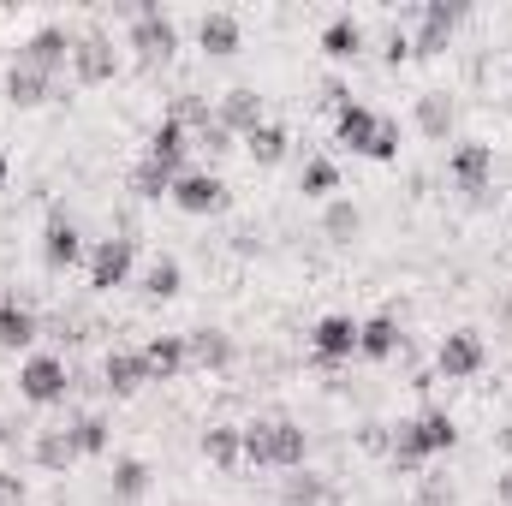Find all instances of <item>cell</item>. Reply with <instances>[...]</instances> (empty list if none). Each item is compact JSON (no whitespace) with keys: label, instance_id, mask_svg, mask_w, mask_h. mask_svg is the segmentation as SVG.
<instances>
[{"label":"cell","instance_id":"6da1fadb","mask_svg":"<svg viewBox=\"0 0 512 506\" xmlns=\"http://www.w3.org/2000/svg\"><path fill=\"white\" fill-rule=\"evenodd\" d=\"M453 447H459V423H453V411L429 405V411H417L411 423H393L387 465H393L399 477H417L429 459H441V453H453Z\"/></svg>","mask_w":512,"mask_h":506},{"label":"cell","instance_id":"7a4b0ae2","mask_svg":"<svg viewBox=\"0 0 512 506\" xmlns=\"http://www.w3.org/2000/svg\"><path fill=\"white\" fill-rule=\"evenodd\" d=\"M245 429V465L251 471H298L310 459V429L292 417H256Z\"/></svg>","mask_w":512,"mask_h":506},{"label":"cell","instance_id":"3957f363","mask_svg":"<svg viewBox=\"0 0 512 506\" xmlns=\"http://www.w3.org/2000/svg\"><path fill=\"white\" fill-rule=\"evenodd\" d=\"M167 203H173L179 215H191V221H209V215H221V209L233 203V191H227V179H221L215 167H185V173L173 179Z\"/></svg>","mask_w":512,"mask_h":506},{"label":"cell","instance_id":"277c9868","mask_svg":"<svg viewBox=\"0 0 512 506\" xmlns=\"http://www.w3.org/2000/svg\"><path fill=\"white\" fill-rule=\"evenodd\" d=\"M126 48L143 66H167V60L179 54V24H173V12H161L155 0H143V12L131 18V30H126Z\"/></svg>","mask_w":512,"mask_h":506},{"label":"cell","instance_id":"5b68a950","mask_svg":"<svg viewBox=\"0 0 512 506\" xmlns=\"http://www.w3.org/2000/svg\"><path fill=\"white\" fill-rule=\"evenodd\" d=\"M72 393V364L60 352H30L18 364V399L24 405H66Z\"/></svg>","mask_w":512,"mask_h":506},{"label":"cell","instance_id":"8992f818","mask_svg":"<svg viewBox=\"0 0 512 506\" xmlns=\"http://www.w3.org/2000/svg\"><path fill=\"white\" fill-rule=\"evenodd\" d=\"M465 18H471L465 0H423L417 30H411V60H435V54H447V48H453V30H459Z\"/></svg>","mask_w":512,"mask_h":506},{"label":"cell","instance_id":"52a82bcc","mask_svg":"<svg viewBox=\"0 0 512 506\" xmlns=\"http://www.w3.org/2000/svg\"><path fill=\"white\" fill-rule=\"evenodd\" d=\"M447 179H453V191H465V203H489V191H495V143H453V155H447Z\"/></svg>","mask_w":512,"mask_h":506},{"label":"cell","instance_id":"ba28073f","mask_svg":"<svg viewBox=\"0 0 512 506\" xmlns=\"http://www.w3.org/2000/svg\"><path fill=\"white\" fill-rule=\"evenodd\" d=\"M12 66L42 72V78H60V72L72 66V30H66V24H42V30H30V36L18 42Z\"/></svg>","mask_w":512,"mask_h":506},{"label":"cell","instance_id":"9c48e42d","mask_svg":"<svg viewBox=\"0 0 512 506\" xmlns=\"http://www.w3.org/2000/svg\"><path fill=\"white\" fill-rule=\"evenodd\" d=\"M489 370V340L477 334V328H453V334H441V346H435V376L447 381H471Z\"/></svg>","mask_w":512,"mask_h":506},{"label":"cell","instance_id":"30bf717a","mask_svg":"<svg viewBox=\"0 0 512 506\" xmlns=\"http://www.w3.org/2000/svg\"><path fill=\"white\" fill-rule=\"evenodd\" d=\"M84 262H90V292H120V286H131V268H137V239H126V233L96 239V251Z\"/></svg>","mask_w":512,"mask_h":506},{"label":"cell","instance_id":"8fae6325","mask_svg":"<svg viewBox=\"0 0 512 506\" xmlns=\"http://www.w3.org/2000/svg\"><path fill=\"white\" fill-rule=\"evenodd\" d=\"M310 358H316L322 370H334V364H352V358H358V322H352L346 310H328V316H316V328H310Z\"/></svg>","mask_w":512,"mask_h":506},{"label":"cell","instance_id":"7c38bea8","mask_svg":"<svg viewBox=\"0 0 512 506\" xmlns=\"http://www.w3.org/2000/svg\"><path fill=\"white\" fill-rule=\"evenodd\" d=\"M72 78H78V84H114V78H120V48H114V36H102V30L72 36Z\"/></svg>","mask_w":512,"mask_h":506},{"label":"cell","instance_id":"4fadbf2b","mask_svg":"<svg viewBox=\"0 0 512 506\" xmlns=\"http://www.w3.org/2000/svg\"><path fill=\"white\" fill-rule=\"evenodd\" d=\"M215 120L233 131V137H251V131L268 120V96H262L256 84H233V90L215 96Z\"/></svg>","mask_w":512,"mask_h":506},{"label":"cell","instance_id":"5bb4252c","mask_svg":"<svg viewBox=\"0 0 512 506\" xmlns=\"http://www.w3.org/2000/svg\"><path fill=\"white\" fill-rule=\"evenodd\" d=\"M84 233H78V221L66 215V209H54L48 215V227H42V262L54 268V274H66V268H78L84 262Z\"/></svg>","mask_w":512,"mask_h":506},{"label":"cell","instance_id":"9a60e30c","mask_svg":"<svg viewBox=\"0 0 512 506\" xmlns=\"http://www.w3.org/2000/svg\"><path fill=\"white\" fill-rule=\"evenodd\" d=\"M185 352H191V370H203V376H221V370L239 364V340L227 328H191Z\"/></svg>","mask_w":512,"mask_h":506},{"label":"cell","instance_id":"2e32d148","mask_svg":"<svg viewBox=\"0 0 512 506\" xmlns=\"http://www.w3.org/2000/svg\"><path fill=\"white\" fill-rule=\"evenodd\" d=\"M30 465L48 471V477H66V471L78 465V441H72V429H66V423L36 429V435H30Z\"/></svg>","mask_w":512,"mask_h":506},{"label":"cell","instance_id":"e0dca14e","mask_svg":"<svg viewBox=\"0 0 512 506\" xmlns=\"http://www.w3.org/2000/svg\"><path fill=\"white\" fill-rule=\"evenodd\" d=\"M280 506H340V489H334V477L298 465V471L280 477Z\"/></svg>","mask_w":512,"mask_h":506},{"label":"cell","instance_id":"ac0fdd59","mask_svg":"<svg viewBox=\"0 0 512 506\" xmlns=\"http://www.w3.org/2000/svg\"><path fill=\"white\" fill-rule=\"evenodd\" d=\"M197 48H203L209 60H233V54L245 48V24H239L233 12H203V18H197Z\"/></svg>","mask_w":512,"mask_h":506},{"label":"cell","instance_id":"d6986e66","mask_svg":"<svg viewBox=\"0 0 512 506\" xmlns=\"http://www.w3.org/2000/svg\"><path fill=\"white\" fill-rule=\"evenodd\" d=\"M411 120H417V131H423L429 143H447L453 126H459V102H453L447 90H423V96L411 102Z\"/></svg>","mask_w":512,"mask_h":506},{"label":"cell","instance_id":"ffe728a7","mask_svg":"<svg viewBox=\"0 0 512 506\" xmlns=\"http://www.w3.org/2000/svg\"><path fill=\"white\" fill-rule=\"evenodd\" d=\"M376 126H382V114H376L370 102H346V108L334 114V143H340V149H352V155H370Z\"/></svg>","mask_w":512,"mask_h":506},{"label":"cell","instance_id":"44dd1931","mask_svg":"<svg viewBox=\"0 0 512 506\" xmlns=\"http://www.w3.org/2000/svg\"><path fill=\"white\" fill-rule=\"evenodd\" d=\"M405 352V328L393 322V316H364L358 322V358H370V364H387V358H399Z\"/></svg>","mask_w":512,"mask_h":506},{"label":"cell","instance_id":"7402d4cb","mask_svg":"<svg viewBox=\"0 0 512 506\" xmlns=\"http://www.w3.org/2000/svg\"><path fill=\"white\" fill-rule=\"evenodd\" d=\"M143 370H149V381H173L179 370H191V352H185V334H149L143 346Z\"/></svg>","mask_w":512,"mask_h":506},{"label":"cell","instance_id":"603a6c76","mask_svg":"<svg viewBox=\"0 0 512 506\" xmlns=\"http://www.w3.org/2000/svg\"><path fill=\"white\" fill-rule=\"evenodd\" d=\"M185 155H191V131L167 114L161 126L149 131V149H143V161H155V167H167V173H185Z\"/></svg>","mask_w":512,"mask_h":506},{"label":"cell","instance_id":"cb8c5ba5","mask_svg":"<svg viewBox=\"0 0 512 506\" xmlns=\"http://www.w3.org/2000/svg\"><path fill=\"white\" fill-rule=\"evenodd\" d=\"M370 48V30H364V18H352V12H334L328 24H322V54L328 60H358Z\"/></svg>","mask_w":512,"mask_h":506},{"label":"cell","instance_id":"d4e9b609","mask_svg":"<svg viewBox=\"0 0 512 506\" xmlns=\"http://www.w3.org/2000/svg\"><path fill=\"white\" fill-rule=\"evenodd\" d=\"M36 340H42L36 310H30V304H18V298H0V352H30Z\"/></svg>","mask_w":512,"mask_h":506},{"label":"cell","instance_id":"484cf974","mask_svg":"<svg viewBox=\"0 0 512 506\" xmlns=\"http://www.w3.org/2000/svg\"><path fill=\"white\" fill-rule=\"evenodd\" d=\"M149 489H155V471H149L137 453L114 459V471H108V501H114V506H137Z\"/></svg>","mask_w":512,"mask_h":506},{"label":"cell","instance_id":"4316f807","mask_svg":"<svg viewBox=\"0 0 512 506\" xmlns=\"http://www.w3.org/2000/svg\"><path fill=\"white\" fill-rule=\"evenodd\" d=\"M197 447H203V459H209L215 471H239V465H245V429H239V423H209Z\"/></svg>","mask_w":512,"mask_h":506},{"label":"cell","instance_id":"83f0119b","mask_svg":"<svg viewBox=\"0 0 512 506\" xmlns=\"http://www.w3.org/2000/svg\"><path fill=\"white\" fill-rule=\"evenodd\" d=\"M143 381H149V370H143V352H126V346H114V352L102 358V387H108L114 399H131Z\"/></svg>","mask_w":512,"mask_h":506},{"label":"cell","instance_id":"f1b7e54d","mask_svg":"<svg viewBox=\"0 0 512 506\" xmlns=\"http://www.w3.org/2000/svg\"><path fill=\"white\" fill-rule=\"evenodd\" d=\"M322 239H328V245H358V239H364V209H358L352 197H334V203L322 209Z\"/></svg>","mask_w":512,"mask_h":506},{"label":"cell","instance_id":"f546056e","mask_svg":"<svg viewBox=\"0 0 512 506\" xmlns=\"http://www.w3.org/2000/svg\"><path fill=\"white\" fill-rule=\"evenodd\" d=\"M137 292H143L149 304H167V298H179V292H185V268H179V256H155V262L143 268Z\"/></svg>","mask_w":512,"mask_h":506},{"label":"cell","instance_id":"4dcf8cb0","mask_svg":"<svg viewBox=\"0 0 512 506\" xmlns=\"http://www.w3.org/2000/svg\"><path fill=\"white\" fill-rule=\"evenodd\" d=\"M245 155H251L256 167H280V161L292 155V131L280 126V120H262V126L245 137Z\"/></svg>","mask_w":512,"mask_h":506},{"label":"cell","instance_id":"1f68e13d","mask_svg":"<svg viewBox=\"0 0 512 506\" xmlns=\"http://www.w3.org/2000/svg\"><path fill=\"white\" fill-rule=\"evenodd\" d=\"M66 429H72V441H78V459H102V453L114 447V423H108L102 411H78Z\"/></svg>","mask_w":512,"mask_h":506},{"label":"cell","instance_id":"d6a6232c","mask_svg":"<svg viewBox=\"0 0 512 506\" xmlns=\"http://www.w3.org/2000/svg\"><path fill=\"white\" fill-rule=\"evenodd\" d=\"M48 96H54V78L24 72V66H6V102H12V108H42Z\"/></svg>","mask_w":512,"mask_h":506},{"label":"cell","instance_id":"836d02e7","mask_svg":"<svg viewBox=\"0 0 512 506\" xmlns=\"http://www.w3.org/2000/svg\"><path fill=\"white\" fill-rule=\"evenodd\" d=\"M298 191H304L310 203H334V191H340V167H334L328 155H310L304 173H298Z\"/></svg>","mask_w":512,"mask_h":506},{"label":"cell","instance_id":"e575fe53","mask_svg":"<svg viewBox=\"0 0 512 506\" xmlns=\"http://www.w3.org/2000/svg\"><path fill=\"white\" fill-rule=\"evenodd\" d=\"M173 120L197 137L203 126H215V102H209V96H197V90H185V96L173 102Z\"/></svg>","mask_w":512,"mask_h":506},{"label":"cell","instance_id":"d590c367","mask_svg":"<svg viewBox=\"0 0 512 506\" xmlns=\"http://www.w3.org/2000/svg\"><path fill=\"white\" fill-rule=\"evenodd\" d=\"M173 179H179V173H167V167H155V161H137V167H131V191H137V197H167Z\"/></svg>","mask_w":512,"mask_h":506},{"label":"cell","instance_id":"8d00e7d4","mask_svg":"<svg viewBox=\"0 0 512 506\" xmlns=\"http://www.w3.org/2000/svg\"><path fill=\"white\" fill-rule=\"evenodd\" d=\"M191 149H203L209 161H221V155L233 149V131L221 126V120H215V126H203V131H197V137H191Z\"/></svg>","mask_w":512,"mask_h":506},{"label":"cell","instance_id":"74e56055","mask_svg":"<svg viewBox=\"0 0 512 506\" xmlns=\"http://www.w3.org/2000/svg\"><path fill=\"white\" fill-rule=\"evenodd\" d=\"M370 161H399V120H387L376 126V143H370Z\"/></svg>","mask_w":512,"mask_h":506},{"label":"cell","instance_id":"f35d334b","mask_svg":"<svg viewBox=\"0 0 512 506\" xmlns=\"http://www.w3.org/2000/svg\"><path fill=\"white\" fill-rule=\"evenodd\" d=\"M0 506H30V483L6 465H0Z\"/></svg>","mask_w":512,"mask_h":506},{"label":"cell","instance_id":"ab89813d","mask_svg":"<svg viewBox=\"0 0 512 506\" xmlns=\"http://www.w3.org/2000/svg\"><path fill=\"white\" fill-rule=\"evenodd\" d=\"M382 60H387V66H405V60H411V36H405L399 24L382 36Z\"/></svg>","mask_w":512,"mask_h":506},{"label":"cell","instance_id":"60d3db41","mask_svg":"<svg viewBox=\"0 0 512 506\" xmlns=\"http://www.w3.org/2000/svg\"><path fill=\"white\" fill-rule=\"evenodd\" d=\"M358 447H364V453H387V447H393V429H387V423H358Z\"/></svg>","mask_w":512,"mask_h":506},{"label":"cell","instance_id":"b9f144b4","mask_svg":"<svg viewBox=\"0 0 512 506\" xmlns=\"http://www.w3.org/2000/svg\"><path fill=\"white\" fill-rule=\"evenodd\" d=\"M453 501V483H447V477H423V483H417V506H447Z\"/></svg>","mask_w":512,"mask_h":506},{"label":"cell","instance_id":"7bdbcfd3","mask_svg":"<svg viewBox=\"0 0 512 506\" xmlns=\"http://www.w3.org/2000/svg\"><path fill=\"white\" fill-rule=\"evenodd\" d=\"M346 102H352V90H346L340 78H328V84H322V108H334V114H340Z\"/></svg>","mask_w":512,"mask_h":506},{"label":"cell","instance_id":"ee69618b","mask_svg":"<svg viewBox=\"0 0 512 506\" xmlns=\"http://www.w3.org/2000/svg\"><path fill=\"white\" fill-rule=\"evenodd\" d=\"M495 506H512V465L495 477Z\"/></svg>","mask_w":512,"mask_h":506},{"label":"cell","instance_id":"f6af8a7d","mask_svg":"<svg viewBox=\"0 0 512 506\" xmlns=\"http://www.w3.org/2000/svg\"><path fill=\"white\" fill-rule=\"evenodd\" d=\"M495 447H501V453L512 459V423H501V429H495Z\"/></svg>","mask_w":512,"mask_h":506},{"label":"cell","instance_id":"bcb514c9","mask_svg":"<svg viewBox=\"0 0 512 506\" xmlns=\"http://www.w3.org/2000/svg\"><path fill=\"white\" fill-rule=\"evenodd\" d=\"M6 179H12V161H6V149H0V191H6Z\"/></svg>","mask_w":512,"mask_h":506},{"label":"cell","instance_id":"7dc6e473","mask_svg":"<svg viewBox=\"0 0 512 506\" xmlns=\"http://www.w3.org/2000/svg\"><path fill=\"white\" fill-rule=\"evenodd\" d=\"M167 506H185V501H167Z\"/></svg>","mask_w":512,"mask_h":506},{"label":"cell","instance_id":"c3c4849f","mask_svg":"<svg viewBox=\"0 0 512 506\" xmlns=\"http://www.w3.org/2000/svg\"><path fill=\"white\" fill-rule=\"evenodd\" d=\"M489 506H495V501H489Z\"/></svg>","mask_w":512,"mask_h":506}]
</instances>
